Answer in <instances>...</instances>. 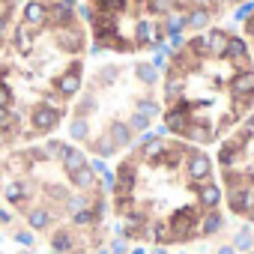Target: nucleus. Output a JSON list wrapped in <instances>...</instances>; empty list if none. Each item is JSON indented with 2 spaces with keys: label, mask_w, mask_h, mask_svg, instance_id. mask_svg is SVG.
Returning a JSON list of instances; mask_svg holds the SVG:
<instances>
[{
  "label": "nucleus",
  "mask_w": 254,
  "mask_h": 254,
  "mask_svg": "<svg viewBox=\"0 0 254 254\" xmlns=\"http://www.w3.org/2000/svg\"><path fill=\"white\" fill-rule=\"evenodd\" d=\"M72 18H75V9H66V6H60V3L48 9V21H54L57 27H69Z\"/></svg>",
  "instance_id": "14"
},
{
  "label": "nucleus",
  "mask_w": 254,
  "mask_h": 254,
  "mask_svg": "<svg viewBox=\"0 0 254 254\" xmlns=\"http://www.w3.org/2000/svg\"><path fill=\"white\" fill-rule=\"evenodd\" d=\"M153 254H168V251H165V248H156V251H153Z\"/></svg>",
  "instance_id": "50"
},
{
  "label": "nucleus",
  "mask_w": 254,
  "mask_h": 254,
  "mask_svg": "<svg viewBox=\"0 0 254 254\" xmlns=\"http://www.w3.org/2000/svg\"><path fill=\"white\" fill-rule=\"evenodd\" d=\"M183 27H186V15H183V12H171L168 21H165V33H168V36H180Z\"/></svg>",
  "instance_id": "20"
},
{
  "label": "nucleus",
  "mask_w": 254,
  "mask_h": 254,
  "mask_svg": "<svg viewBox=\"0 0 254 254\" xmlns=\"http://www.w3.org/2000/svg\"><path fill=\"white\" fill-rule=\"evenodd\" d=\"M174 9H177L174 0H150V12L153 15H171Z\"/></svg>",
  "instance_id": "25"
},
{
  "label": "nucleus",
  "mask_w": 254,
  "mask_h": 254,
  "mask_svg": "<svg viewBox=\"0 0 254 254\" xmlns=\"http://www.w3.org/2000/svg\"><path fill=\"white\" fill-rule=\"evenodd\" d=\"M206 24H209V12H206V9H194V12H189V15H186V27L203 30Z\"/></svg>",
  "instance_id": "19"
},
{
  "label": "nucleus",
  "mask_w": 254,
  "mask_h": 254,
  "mask_svg": "<svg viewBox=\"0 0 254 254\" xmlns=\"http://www.w3.org/2000/svg\"><path fill=\"white\" fill-rule=\"evenodd\" d=\"M0 108H9V90L0 84Z\"/></svg>",
  "instance_id": "42"
},
{
  "label": "nucleus",
  "mask_w": 254,
  "mask_h": 254,
  "mask_svg": "<svg viewBox=\"0 0 254 254\" xmlns=\"http://www.w3.org/2000/svg\"><path fill=\"white\" fill-rule=\"evenodd\" d=\"M138 114L147 117V120H153V117L159 114V105H156L153 99H141V102H138Z\"/></svg>",
  "instance_id": "30"
},
{
  "label": "nucleus",
  "mask_w": 254,
  "mask_h": 254,
  "mask_svg": "<svg viewBox=\"0 0 254 254\" xmlns=\"http://www.w3.org/2000/svg\"><path fill=\"white\" fill-rule=\"evenodd\" d=\"M233 248H236V251H254V236H251L248 230H239V233L233 236Z\"/></svg>",
  "instance_id": "24"
},
{
  "label": "nucleus",
  "mask_w": 254,
  "mask_h": 254,
  "mask_svg": "<svg viewBox=\"0 0 254 254\" xmlns=\"http://www.w3.org/2000/svg\"><path fill=\"white\" fill-rule=\"evenodd\" d=\"M194 227H197V212L194 209H180L177 215H171L168 236H171V242H183L194 233Z\"/></svg>",
  "instance_id": "1"
},
{
  "label": "nucleus",
  "mask_w": 254,
  "mask_h": 254,
  "mask_svg": "<svg viewBox=\"0 0 254 254\" xmlns=\"http://www.w3.org/2000/svg\"><path fill=\"white\" fill-rule=\"evenodd\" d=\"M197 3H206V0H197Z\"/></svg>",
  "instance_id": "51"
},
{
  "label": "nucleus",
  "mask_w": 254,
  "mask_h": 254,
  "mask_svg": "<svg viewBox=\"0 0 254 254\" xmlns=\"http://www.w3.org/2000/svg\"><path fill=\"white\" fill-rule=\"evenodd\" d=\"M9 221V212H3V209H0V224H6Z\"/></svg>",
  "instance_id": "48"
},
{
  "label": "nucleus",
  "mask_w": 254,
  "mask_h": 254,
  "mask_svg": "<svg viewBox=\"0 0 254 254\" xmlns=\"http://www.w3.org/2000/svg\"><path fill=\"white\" fill-rule=\"evenodd\" d=\"M45 153H48V156H60V153H63V147H60V141H51V144L45 147Z\"/></svg>",
  "instance_id": "41"
},
{
  "label": "nucleus",
  "mask_w": 254,
  "mask_h": 254,
  "mask_svg": "<svg viewBox=\"0 0 254 254\" xmlns=\"http://www.w3.org/2000/svg\"><path fill=\"white\" fill-rule=\"evenodd\" d=\"M111 254H126V242H114L111 245Z\"/></svg>",
  "instance_id": "43"
},
{
  "label": "nucleus",
  "mask_w": 254,
  "mask_h": 254,
  "mask_svg": "<svg viewBox=\"0 0 254 254\" xmlns=\"http://www.w3.org/2000/svg\"><path fill=\"white\" fill-rule=\"evenodd\" d=\"M108 138L114 141V147H129V144H132V129H129L126 123H111Z\"/></svg>",
  "instance_id": "11"
},
{
  "label": "nucleus",
  "mask_w": 254,
  "mask_h": 254,
  "mask_svg": "<svg viewBox=\"0 0 254 254\" xmlns=\"http://www.w3.org/2000/svg\"><path fill=\"white\" fill-rule=\"evenodd\" d=\"M99 254H108V251H99Z\"/></svg>",
  "instance_id": "52"
},
{
  "label": "nucleus",
  "mask_w": 254,
  "mask_h": 254,
  "mask_svg": "<svg viewBox=\"0 0 254 254\" xmlns=\"http://www.w3.org/2000/svg\"><path fill=\"white\" fill-rule=\"evenodd\" d=\"M57 45H60L63 51H81L84 36L78 33L75 24H69V27H60V30H57Z\"/></svg>",
  "instance_id": "3"
},
{
  "label": "nucleus",
  "mask_w": 254,
  "mask_h": 254,
  "mask_svg": "<svg viewBox=\"0 0 254 254\" xmlns=\"http://www.w3.org/2000/svg\"><path fill=\"white\" fill-rule=\"evenodd\" d=\"M15 242L30 248V245H33V233H24V230H21V233H15Z\"/></svg>",
  "instance_id": "39"
},
{
  "label": "nucleus",
  "mask_w": 254,
  "mask_h": 254,
  "mask_svg": "<svg viewBox=\"0 0 254 254\" xmlns=\"http://www.w3.org/2000/svg\"><path fill=\"white\" fill-rule=\"evenodd\" d=\"M162 150H165V144H162V141H153V144H147V147H144V156H150V159H153V156H159Z\"/></svg>",
  "instance_id": "33"
},
{
  "label": "nucleus",
  "mask_w": 254,
  "mask_h": 254,
  "mask_svg": "<svg viewBox=\"0 0 254 254\" xmlns=\"http://www.w3.org/2000/svg\"><path fill=\"white\" fill-rule=\"evenodd\" d=\"M248 254H254V251H248Z\"/></svg>",
  "instance_id": "53"
},
{
  "label": "nucleus",
  "mask_w": 254,
  "mask_h": 254,
  "mask_svg": "<svg viewBox=\"0 0 254 254\" xmlns=\"http://www.w3.org/2000/svg\"><path fill=\"white\" fill-rule=\"evenodd\" d=\"M209 171H212V168H209V159H206L203 153H191V156H189V174H191V180H194V183L206 180V177H209Z\"/></svg>",
  "instance_id": "7"
},
{
  "label": "nucleus",
  "mask_w": 254,
  "mask_h": 254,
  "mask_svg": "<svg viewBox=\"0 0 254 254\" xmlns=\"http://www.w3.org/2000/svg\"><path fill=\"white\" fill-rule=\"evenodd\" d=\"M206 39V51L209 54H215V57H224V51H227V42H230V36L227 33H221V30H212L209 36H203Z\"/></svg>",
  "instance_id": "12"
},
{
  "label": "nucleus",
  "mask_w": 254,
  "mask_h": 254,
  "mask_svg": "<svg viewBox=\"0 0 254 254\" xmlns=\"http://www.w3.org/2000/svg\"><path fill=\"white\" fill-rule=\"evenodd\" d=\"M147 126H150V120H147V117H141V114H135V117H132V126H129V129H147Z\"/></svg>",
  "instance_id": "37"
},
{
  "label": "nucleus",
  "mask_w": 254,
  "mask_h": 254,
  "mask_svg": "<svg viewBox=\"0 0 254 254\" xmlns=\"http://www.w3.org/2000/svg\"><path fill=\"white\" fill-rule=\"evenodd\" d=\"M117 189H120V197H129L132 189H135V165H120L117 171Z\"/></svg>",
  "instance_id": "8"
},
{
  "label": "nucleus",
  "mask_w": 254,
  "mask_h": 254,
  "mask_svg": "<svg viewBox=\"0 0 254 254\" xmlns=\"http://www.w3.org/2000/svg\"><path fill=\"white\" fill-rule=\"evenodd\" d=\"M135 72H138V78H141L144 84H156V81H159V72H156L153 66H147V63H138Z\"/></svg>",
  "instance_id": "27"
},
{
  "label": "nucleus",
  "mask_w": 254,
  "mask_h": 254,
  "mask_svg": "<svg viewBox=\"0 0 254 254\" xmlns=\"http://www.w3.org/2000/svg\"><path fill=\"white\" fill-rule=\"evenodd\" d=\"M3 30H6V15H0V36H3Z\"/></svg>",
  "instance_id": "47"
},
{
  "label": "nucleus",
  "mask_w": 254,
  "mask_h": 254,
  "mask_svg": "<svg viewBox=\"0 0 254 254\" xmlns=\"http://www.w3.org/2000/svg\"><path fill=\"white\" fill-rule=\"evenodd\" d=\"M24 24H30V27L48 24V6L39 3V0H30V3L24 6Z\"/></svg>",
  "instance_id": "5"
},
{
  "label": "nucleus",
  "mask_w": 254,
  "mask_h": 254,
  "mask_svg": "<svg viewBox=\"0 0 254 254\" xmlns=\"http://www.w3.org/2000/svg\"><path fill=\"white\" fill-rule=\"evenodd\" d=\"M60 162H63V168H66L69 174H75V171L87 168V159H84V153H81V150H72V147H63V153H60Z\"/></svg>",
  "instance_id": "9"
},
{
  "label": "nucleus",
  "mask_w": 254,
  "mask_h": 254,
  "mask_svg": "<svg viewBox=\"0 0 254 254\" xmlns=\"http://www.w3.org/2000/svg\"><path fill=\"white\" fill-rule=\"evenodd\" d=\"M251 12H254V3H242V6H239V9H236V18H239V21H242V18H248V15H251Z\"/></svg>",
  "instance_id": "38"
},
{
  "label": "nucleus",
  "mask_w": 254,
  "mask_h": 254,
  "mask_svg": "<svg viewBox=\"0 0 254 254\" xmlns=\"http://www.w3.org/2000/svg\"><path fill=\"white\" fill-rule=\"evenodd\" d=\"M72 218H75V224H90V221H93V218H96V215H93V212H90V209H81V212H75V215H72Z\"/></svg>",
  "instance_id": "35"
},
{
  "label": "nucleus",
  "mask_w": 254,
  "mask_h": 254,
  "mask_svg": "<svg viewBox=\"0 0 254 254\" xmlns=\"http://www.w3.org/2000/svg\"><path fill=\"white\" fill-rule=\"evenodd\" d=\"M215 230H221V215H218V212H209V215L203 218V224H200V233L209 236V233H215Z\"/></svg>",
  "instance_id": "26"
},
{
  "label": "nucleus",
  "mask_w": 254,
  "mask_h": 254,
  "mask_svg": "<svg viewBox=\"0 0 254 254\" xmlns=\"http://www.w3.org/2000/svg\"><path fill=\"white\" fill-rule=\"evenodd\" d=\"M230 206H233V212H248V209L254 206V197H251V191H245V189H236V191L230 194Z\"/></svg>",
  "instance_id": "15"
},
{
  "label": "nucleus",
  "mask_w": 254,
  "mask_h": 254,
  "mask_svg": "<svg viewBox=\"0 0 254 254\" xmlns=\"http://www.w3.org/2000/svg\"><path fill=\"white\" fill-rule=\"evenodd\" d=\"M27 224H30L33 230H45V227L51 224V212H48V209H42V206H36V209H30V212H27Z\"/></svg>",
  "instance_id": "16"
},
{
  "label": "nucleus",
  "mask_w": 254,
  "mask_h": 254,
  "mask_svg": "<svg viewBox=\"0 0 254 254\" xmlns=\"http://www.w3.org/2000/svg\"><path fill=\"white\" fill-rule=\"evenodd\" d=\"M197 200H200V206L215 209V206H218V200H221V189H218L215 183H203V186H200V191H197Z\"/></svg>",
  "instance_id": "10"
},
{
  "label": "nucleus",
  "mask_w": 254,
  "mask_h": 254,
  "mask_svg": "<svg viewBox=\"0 0 254 254\" xmlns=\"http://www.w3.org/2000/svg\"><path fill=\"white\" fill-rule=\"evenodd\" d=\"M12 114H9V108H0V129H6V126H12Z\"/></svg>",
  "instance_id": "36"
},
{
  "label": "nucleus",
  "mask_w": 254,
  "mask_h": 254,
  "mask_svg": "<svg viewBox=\"0 0 254 254\" xmlns=\"http://www.w3.org/2000/svg\"><path fill=\"white\" fill-rule=\"evenodd\" d=\"M159 39H162V30H159L153 21H141V24H138V39H135V45L159 48Z\"/></svg>",
  "instance_id": "6"
},
{
  "label": "nucleus",
  "mask_w": 254,
  "mask_h": 254,
  "mask_svg": "<svg viewBox=\"0 0 254 254\" xmlns=\"http://www.w3.org/2000/svg\"><path fill=\"white\" fill-rule=\"evenodd\" d=\"M69 177H72V183H75L78 189H93V183H96V174L90 171V165L81 168V171H75V174H69Z\"/></svg>",
  "instance_id": "18"
},
{
  "label": "nucleus",
  "mask_w": 254,
  "mask_h": 254,
  "mask_svg": "<svg viewBox=\"0 0 254 254\" xmlns=\"http://www.w3.org/2000/svg\"><path fill=\"white\" fill-rule=\"evenodd\" d=\"M153 141H159V138H156V135H144V138H141V144H144V147H147V144H153Z\"/></svg>",
  "instance_id": "46"
},
{
  "label": "nucleus",
  "mask_w": 254,
  "mask_h": 254,
  "mask_svg": "<svg viewBox=\"0 0 254 254\" xmlns=\"http://www.w3.org/2000/svg\"><path fill=\"white\" fill-rule=\"evenodd\" d=\"M99 9H105V12H120V9H126V0H99Z\"/></svg>",
  "instance_id": "31"
},
{
  "label": "nucleus",
  "mask_w": 254,
  "mask_h": 254,
  "mask_svg": "<svg viewBox=\"0 0 254 254\" xmlns=\"http://www.w3.org/2000/svg\"><path fill=\"white\" fill-rule=\"evenodd\" d=\"M57 90H60V96H75L81 90V66H72L66 75H60L57 78Z\"/></svg>",
  "instance_id": "4"
},
{
  "label": "nucleus",
  "mask_w": 254,
  "mask_h": 254,
  "mask_svg": "<svg viewBox=\"0 0 254 254\" xmlns=\"http://www.w3.org/2000/svg\"><path fill=\"white\" fill-rule=\"evenodd\" d=\"M180 42H183L180 36H171V48H168V51H177V45H180Z\"/></svg>",
  "instance_id": "45"
},
{
  "label": "nucleus",
  "mask_w": 254,
  "mask_h": 254,
  "mask_svg": "<svg viewBox=\"0 0 254 254\" xmlns=\"http://www.w3.org/2000/svg\"><path fill=\"white\" fill-rule=\"evenodd\" d=\"M248 218H251V224H254V206H251V209H248Z\"/></svg>",
  "instance_id": "49"
},
{
  "label": "nucleus",
  "mask_w": 254,
  "mask_h": 254,
  "mask_svg": "<svg viewBox=\"0 0 254 254\" xmlns=\"http://www.w3.org/2000/svg\"><path fill=\"white\" fill-rule=\"evenodd\" d=\"M57 123H60V108L39 105V108L33 111V132H51Z\"/></svg>",
  "instance_id": "2"
},
{
  "label": "nucleus",
  "mask_w": 254,
  "mask_h": 254,
  "mask_svg": "<svg viewBox=\"0 0 254 254\" xmlns=\"http://www.w3.org/2000/svg\"><path fill=\"white\" fill-rule=\"evenodd\" d=\"M69 135H72L75 141H84V138L90 135V123H87L84 117H78V120H72V126H69Z\"/></svg>",
  "instance_id": "23"
},
{
  "label": "nucleus",
  "mask_w": 254,
  "mask_h": 254,
  "mask_svg": "<svg viewBox=\"0 0 254 254\" xmlns=\"http://www.w3.org/2000/svg\"><path fill=\"white\" fill-rule=\"evenodd\" d=\"M117 78V69L114 66H108V69H102V84H111Z\"/></svg>",
  "instance_id": "40"
},
{
  "label": "nucleus",
  "mask_w": 254,
  "mask_h": 254,
  "mask_svg": "<svg viewBox=\"0 0 254 254\" xmlns=\"http://www.w3.org/2000/svg\"><path fill=\"white\" fill-rule=\"evenodd\" d=\"M218 254H236V248H233V245H221Z\"/></svg>",
  "instance_id": "44"
},
{
  "label": "nucleus",
  "mask_w": 254,
  "mask_h": 254,
  "mask_svg": "<svg viewBox=\"0 0 254 254\" xmlns=\"http://www.w3.org/2000/svg\"><path fill=\"white\" fill-rule=\"evenodd\" d=\"M183 93V78H168V99H177Z\"/></svg>",
  "instance_id": "32"
},
{
  "label": "nucleus",
  "mask_w": 254,
  "mask_h": 254,
  "mask_svg": "<svg viewBox=\"0 0 254 254\" xmlns=\"http://www.w3.org/2000/svg\"><path fill=\"white\" fill-rule=\"evenodd\" d=\"M30 45H33V39H30V33H27V24H18V27H15V48H18L21 54H27Z\"/></svg>",
  "instance_id": "22"
},
{
  "label": "nucleus",
  "mask_w": 254,
  "mask_h": 254,
  "mask_svg": "<svg viewBox=\"0 0 254 254\" xmlns=\"http://www.w3.org/2000/svg\"><path fill=\"white\" fill-rule=\"evenodd\" d=\"M168 129L171 132H189V117H186L183 108H177V111L168 114Z\"/></svg>",
  "instance_id": "17"
},
{
  "label": "nucleus",
  "mask_w": 254,
  "mask_h": 254,
  "mask_svg": "<svg viewBox=\"0 0 254 254\" xmlns=\"http://www.w3.org/2000/svg\"><path fill=\"white\" fill-rule=\"evenodd\" d=\"M51 248H54V251H72V248H75L72 233H69V230H57L54 239H51Z\"/></svg>",
  "instance_id": "21"
},
{
  "label": "nucleus",
  "mask_w": 254,
  "mask_h": 254,
  "mask_svg": "<svg viewBox=\"0 0 254 254\" xmlns=\"http://www.w3.org/2000/svg\"><path fill=\"white\" fill-rule=\"evenodd\" d=\"M93 150H96V153H99L102 159H105V156H114V153H117V147H114V141H111L108 135H102V138H99V141L93 144Z\"/></svg>",
  "instance_id": "28"
},
{
  "label": "nucleus",
  "mask_w": 254,
  "mask_h": 254,
  "mask_svg": "<svg viewBox=\"0 0 254 254\" xmlns=\"http://www.w3.org/2000/svg\"><path fill=\"white\" fill-rule=\"evenodd\" d=\"M21 165H30V162H27V156H21V153H15V156L9 159V168H12V171H24Z\"/></svg>",
  "instance_id": "34"
},
{
  "label": "nucleus",
  "mask_w": 254,
  "mask_h": 254,
  "mask_svg": "<svg viewBox=\"0 0 254 254\" xmlns=\"http://www.w3.org/2000/svg\"><path fill=\"white\" fill-rule=\"evenodd\" d=\"M230 87H233V96H239V99L245 96V99H248V96L254 93V72H239Z\"/></svg>",
  "instance_id": "13"
},
{
  "label": "nucleus",
  "mask_w": 254,
  "mask_h": 254,
  "mask_svg": "<svg viewBox=\"0 0 254 254\" xmlns=\"http://www.w3.org/2000/svg\"><path fill=\"white\" fill-rule=\"evenodd\" d=\"M3 194H6V200H12V203H24V186H18V183H9V186L3 189Z\"/></svg>",
  "instance_id": "29"
}]
</instances>
